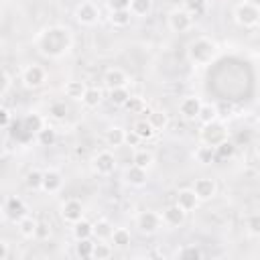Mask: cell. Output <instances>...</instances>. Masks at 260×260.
<instances>
[{"label":"cell","instance_id":"1","mask_svg":"<svg viewBox=\"0 0 260 260\" xmlns=\"http://www.w3.org/2000/svg\"><path fill=\"white\" fill-rule=\"evenodd\" d=\"M35 47L45 59H63L73 49V32L63 24L45 26L37 35Z\"/></svg>","mask_w":260,"mask_h":260},{"label":"cell","instance_id":"2","mask_svg":"<svg viewBox=\"0 0 260 260\" xmlns=\"http://www.w3.org/2000/svg\"><path fill=\"white\" fill-rule=\"evenodd\" d=\"M185 55H187V61L193 65V67H207L211 65L217 55H219V47L213 39L209 37H195L187 49H185Z\"/></svg>","mask_w":260,"mask_h":260},{"label":"cell","instance_id":"3","mask_svg":"<svg viewBox=\"0 0 260 260\" xmlns=\"http://www.w3.org/2000/svg\"><path fill=\"white\" fill-rule=\"evenodd\" d=\"M232 16H234V22L238 26H242V28H256L258 22H260V6L242 0V2H238L234 6Z\"/></svg>","mask_w":260,"mask_h":260},{"label":"cell","instance_id":"4","mask_svg":"<svg viewBox=\"0 0 260 260\" xmlns=\"http://www.w3.org/2000/svg\"><path fill=\"white\" fill-rule=\"evenodd\" d=\"M228 138H230V130L219 118L211 120L207 124H201V128H199V142L201 144H207V146L215 148L219 142H223Z\"/></svg>","mask_w":260,"mask_h":260},{"label":"cell","instance_id":"5","mask_svg":"<svg viewBox=\"0 0 260 260\" xmlns=\"http://www.w3.org/2000/svg\"><path fill=\"white\" fill-rule=\"evenodd\" d=\"M73 16H75L77 24H81V26H95L100 16H102V12H100V6L93 0H81L75 6Z\"/></svg>","mask_w":260,"mask_h":260},{"label":"cell","instance_id":"6","mask_svg":"<svg viewBox=\"0 0 260 260\" xmlns=\"http://www.w3.org/2000/svg\"><path fill=\"white\" fill-rule=\"evenodd\" d=\"M167 26L173 30V32H189L193 28V14L187 10V8H173L169 10L167 14Z\"/></svg>","mask_w":260,"mask_h":260},{"label":"cell","instance_id":"7","mask_svg":"<svg viewBox=\"0 0 260 260\" xmlns=\"http://www.w3.org/2000/svg\"><path fill=\"white\" fill-rule=\"evenodd\" d=\"M134 223H136L138 232L144 234V236H152V234H156V232L162 228L160 213H158V211H152V209H144V211H140V213L136 215Z\"/></svg>","mask_w":260,"mask_h":260},{"label":"cell","instance_id":"8","mask_svg":"<svg viewBox=\"0 0 260 260\" xmlns=\"http://www.w3.org/2000/svg\"><path fill=\"white\" fill-rule=\"evenodd\" d=\"M20 81L26 89H39L41 85H45L47 81V69L39 63H30L22 69L20 73Z\"/></svg>","mask_w":260,"mask_h":260},{"label":"cell","instance_id":"9","mask_svg":"<svg viewBox=\"0 0 260 260\" xmlns=\"http://www.w3.org/2000/svg\"><path fill=\"white\" fill-rule=\"evenodd\" d=\"M116 156H114V152L110 150V148H104V150H100V152H95L93 156H91V169H93V173L95 175H100V177H108V175H112L114 171H116Z\"/></svg>","mask_w":260,"mask_h":260},{"label":"cell","instance_id":"10","mask_svg":"<svg viewBox=\"0 0 260 260\" xmlns=\"http://www.w3.org/2000/svg\"><path fill=\"white\" fill-rule=\"evenodd\" d=\"M63 189V173L55 167H49L43 171V179H41V191L55 195Z\"/></svg>","mask_w":260,"mask_h":260},{"label":"cell","instance_id":"11","mask_svg":"<svg viewBox=\"0 0 260 260\" xmlns=\"http://www.w3.org/2000/svg\"><path fill=\"white\" fill-rule=\"evenodd\" d=\"M83 213H85L83 203H81L79 199H73V197L65 199V201L61 203V207H59L61 219H63L65 223H71V225H73L75 221H79V219L83 217Z\"/></svg>","mask_w":260,"mask_h":260},{"label":"cell","instance_id":"12","mask_svg":"<svg viewBox=\"0 0 260 260\" xmlns=\"http://www.w3.org/2000/svg\"><path fill=\"white\" fill-rule=\"evenodd\" d=\"M191 189H193L195 197L199 199V203L201 201H209V199H213L217 195V183L211 177H199V179H195Z\"/></svg>","mask_w":260,"mask_h":260},{"label":"cell","instance_id":"13","mask_svg":"<svg viewBox=\"0 0 260 260\" xmlns=\"http://www.w3.org/2000/svg\"><path fill=\"white\" fill-rule=\"evenodd\" d=\"M102 81H104V87H106V89H116V87H128L132 79H130V75H128L124 69H120V67H110V69H106Z\"/></svg>","mask_w":260,"mask_h":260},{"label":"cell","instance_id":"14","mask_svg":"<svg viewBox=\"0 0 260 260\" xmlns=\"http://www.w3.org/2000/svg\"><path fill=\"white\" fill-rule=\"evenodd\" d=\"M2 211H4V217H6L8 221L16 223L20 217H24V215L28 213V207H26L24 199H20V197H8V199L4 201Z\"/></svg>","mask_w":260,"mask_h":260},{"label":"cell","instance_id":"15","mask_svg":"<svg viewBox=\"0 0 260 260\" xmlns=\"http://www.w3.org/2000/svg\"><path fill=\"white\" fill-rule=\"evenodd\" d=\"M203 100L199 95H185L181 102H179V114L183 120H197V114H199V108H201Z\"/></svg>","mask_w":260,"mask_h":260},{"label":"cell","instance_id":"16","mask_svg":"<svg viewBox=\"0 0 260 260\" xmlns=\"http://www.w3.org/2000/svg\"><path fill=\"white\" fill-rule=\"evenodd\" d=\"M160 219H162V225H167V228H179V225L185 223L187 211H183L177 203H171V205H167V207L162 209Z\"/></svg>","mask_w":260,"mask_h":260},{"label":"cell","instance_id":"17","mask_svg":"<svg viewBox=\"0 0 260 260\" xmlns=\"http://www.w3.org/2000/svg\"><path fill=\"white\" fill-rule=\"evenodd\" d=\"M148 181V171L142 169V167H136V165H128L126 171H124V183L130 185V187H144Z\"/></svg>","mask_w":260,"mask_h":260},{"label":"cell","instance_id":"18","mask_svg":"<svg viewBox=\"0 0 260 260\" xmlns=\"http://www.w3.org/2000/svg\"><path fill=\"white\" fill-rule=\"evenodd\" d=\"M175 203L183 209V211H193V209H197V205H199V199L195 197V193H193V189L189 187V189H179V193H177V197H175Z\"/></svg>","mask_w":260,"mask_h":260},{"label":"cell","instance_id":"19","mask_svg":"<svg viewBox=\"0 0 260 260\" xmlns=\"http://www.w3.org/2000/svg\"><path fill=\"white\" fill-rule=\"evenodd\" d=\"M104 142L110 148H120L126 144V130L122 126H110L104 134Z\"/></svg>","mask_w":260,"mask_h":260},{"label":"cell","instance_id":"20","mask_svg":"<svg viewBox=\"0 0 260 260\" xmlns=\"http://www.w3.org/2000/svg\"><path fill=\"white\" fill-rule=\"evenodd\" d=\"M85 89H87V83L81 81V79H69V81L63 85L65 98H69V100H73V102H81Z\"/></svg>","mask_w":260,"mask_h":260},{"label":"cell","instance_id":"21","mask_svg":"<svg viewBox=\"0 0 260 260\" xmlns=\"http://www.w3.org/2000/svg\"><path fill=\"white\" fill-rule=\"evenodd\" d=\"M37 225H39V221H37L30 213H26L24 217H20V219L16 221V230H18V234H20L22 238H26V240L37 238Z\"/></svg>","mask_w":260,"mask_h":260},{"label":"cell","instance_id":"22","mask_svg":"<svg viewBox=\"0 0 260 260\" xmlns=\"http://www.w3.org/2000/svg\"><path fill=\"white\" fill-rule=\"evenodd\" d=\"M110 242L114 244V248L118 250H124L132 244V234L128 228H114L112 230V236H110Z\"/></svg>","mask_w":260,"mask_h":260},{"label":"cell","instance_id":"23","mask_svg":"<svg viewBox=\"0 0 260 260\" xmlns=\"http://www.w3.org/2000/svg\"><path fill=\"white\" fill-rule=\"evenodd\" d=\"M146 120H148V124L154 128V132H162V130H167V126H169V114L162 112V110H150L148 116H146Z\"/></svg>","mask_w":260,"mask_h":260},{"label":"cell","instance_id":"24","mask_svg":"<svg viewBox=\"0 0 260 260\" xmlns=\"http://www.w3.org/2000/svg\"><path fill=\"white\" fill-rule=\"evenodd\" d=\"M45 124H47L45 118L41 114H37V112H30V114H26L22 118V130H26L28 134H37Z\"/></svg>","mask_w":260,"mask_h":260},{"label":"cell","instance_id":"25","mask_svg":"<svg viewBox=\"0 0 260 260\" xmlns=\"http://www.w3.org/2000/svg\"><path fill=\"white\" fill-rule=\"evenodd\" d=\"M102 100H104L102 89H100V87H89V85H87V89H85V93H83V98H81V104H83V108L93 110V108H98V106L102 104Z\"/></svg>","mask_w":260,"mask_h":260},{"label":"cell","instance_id":"26","mask_svg":"<svg viewBox=\"0 0 260 260\" xmlns=\"http://www.w3.org/2000/svg\"><path fill=\"white\" fill-rule=\"evenodd\" d=\"M112 230H114L112 221L106 219V217H102V219L93 221V234H91V238H93V240H106V242H108L110 236H112Z\"/></svg>","mask_w":260,"mask_h":260},{"label":"cell","instance_id":"27","mask_svg":"<svg viewBox=\"0 0 260 260\" xmlns=\"http://www.w3.org/2000/svg\"><path fill=\"white\" fill-rule=\"evenodd\" d=\"M132 18H134V16L130 14V10H128V8L110 10V24H112V26H116V28H124V26H128Z\"/></svg>","mask_w":260,"mask_h":260},{"label":"cell","instance_id":"28","mask_svg":"<svg viewBox=\"0 0 260 260\" xmlns=\"http://www.w3.org/2000/svg\"><path fill=\"white\" fill-rule=\"evenodd\" d=\"M152 162H154V154L150 150H146V148H134V152H132V165L142 167V169L148 171L152 167Z\"/></svg>","mask_w":260,"mask_h":260},{"label":"cell","instance_id":"29","mask_svg":"<svg viewBox=\"0 0 260 260\" xmlns=\"http://www.w3.org/2000/svg\"><path fill=\"white\" fill-rule=\"evenodd\" d=\"M128 10H130L132 16L144 18V16H148L150 10H152V0H130V2H128Z\"/></svg>","mask_w":260,"mask_h":260},{"label":"cell","instance_id":"30","mask_svg":"<svg viewBox=\"0 0 260 260\" xmlns=\"http://www.w3.org/2000/svg\"><path fill=\"white\" fill-rule=\"evenodd\" d=\"M132 132L138 136V140H150L156 132H154V128L148 124V120L146 118H140V120H136L134 122V126H132Z\"/></svg>","mask_w":260,"mask_h":260},{"label":"cell","instance_id":"31","mask_svg":"<svg viewBox=\"0 0 260 260\" xmlns=\"http://www.w3.org/2000/svg\"><path fill=\"white\" fill-rule=\"evenodd\" d=\"M35 138H37V142H39L41 146H53V144L57 142V130H55L53 126L45 124V126L35 134Z\"/></svg>","mask_w":260,"mask_h":260},{"label":"cell","instance_id":"32","mask_svg":"<svg viewBox=\"0 0 260 260\" xmlns=\"http://www.w3.org/2000/svg\"><path fill=\"white\" fill-rule=\"evenodd\" d=\"M193 158H195V162H199V165H209V162H213V158H215L213 146H207V144H201V142H199V146L193 150Z\"/></svg>","mask_w":260,"mask_h":260},{"label":"cell","instance_id":"33","mask_svg":"<svg viewBox=\"0 0 260 260\" xmlns=\"http://www.w3.org/2000/svg\"><path fill=\"white\" fill-rule=\"evenodd\" d=\"M49 118L51 120H57V122H63L65 118H67V114H69V108H67V104L63 102V100H57V102H51L49 104Z\"/></svg>","mask_w":260,"mask_h":260},{"label":"cell","instance_id":"34","mask_svg":"<svg viewBox=\"0 0 260 260\" xmlns=\"http://www.w3.org/2000/svg\"><path fill=\"white\" fill-rule=\"evenodd\" d=\"M219 118V108L213 106V104H201L199 108V114H197V122L199 124H207L211 120H217Z\"/></svg>","mask_w":260,"mask_h":260},{"label":"cell","instance_id":"35","mask_svg":"<svg viewBox=\"0 0 260 260\" xmlns=\"http://www.w3.org/2000/svg\"><path fill=\"white\" fill-rule=\"evenodd\" d=\"M73 238L75 240H83V238H91V234H93V223L91 221H87L85 217H81L79 221H75L73 223Z\"/></svg>","mask_w":260,"mask_h":260},{"label":"cell","instance_id":"36","mask_svg":"<svg viewBox=\"0 0 260 260\" xmlns=\"http://www.w3.org/2000/svg\"><path fill=\"white\" fill-rule=\"evenodd\" d=\"M114 254V248L106 244V240H93V250H91V260H106Z\"/></svg>","mask_w":260,"mask_h":260},{"label":"cell","instance_id":"37","mask_svg":"<svg viewBox=\"0 0 260 260\" xmlns=\"http://www.w3.org/2000/svg\"><path fill=\"white\" fill-rule=\"evenodd\" d=\"M91 250H93V240L91 238H83V240H75V256L81 260H89L91 258Z\"/></svg>","mask_w":260,"mask_h":260},{"label":"cell","instance_id":"38","mask_svg":"<svg viewBox=\"0 0 260 260\" xmlns=\"http://www.w3.org/2000/svg\"><path fill=\"white\" fill-rule=\"evenodd\" d=\"M175 256L181 258V260H201V258H203V252H201L199 246H195V244H187V246L179 248V250L175 252Z\"/></svg>","mask_w":260,"mask_h":260},{"label":"cell","instance_id":"39","mask_svg":"<svg viewBox=\"0 0 260 260\" xmlns=\"http://www.w3.org/2000/svg\"><path fill=\"white\" fill-rule=\"evenodd\" d=\"M132 93H130V89L128 87H116V89H108V100H110V104H114V106H124L126 104V100L130 98Z\"/></svg>","mask_w":260,"mask_h":260},{"label":"cell","instance_id":"40","mask_svg":"<svg viewBox=\"0 0 260 260\" xmlns=\"http://www.w3.org/2000/svg\"><path fill=\"white\" fill-rule=\"evenodd\" d=\"M122 108H126L130 114H144L146 112V102L140 95H130Z\"/></svg>","mask_w":260,"mask_h":260},{"label":"cell","instance_id":"41","mask_svg":"<svg viewBox=\"0 0 260 260\" xmlns=\"http://www.w3.org/2000/svg\"><path fill=\"white\" fill-rule=\"evenodd\" d=\"M213 152H215V158H232V156L236 154V142H232V140L228 138V140L219 142V144L213 148Z\"/></svg>","mask_w":260,"mask_h":260},{"label":"cell","instance_id":"42","mask_svg":"<svg viewBox=\"0 0 260 260\" xmlns=\"http://www.w3.org/2000/svg\"><path fill=\"white\" fill-rule=\"evenodd\" d=\"M41 179H43V171L41 169H30L24 175V185L30 191H41Z\"/></svg>","mask_w":260,"mask_h":260},{"label":"cell","instance_id":"43","mask_svg":"<svg viewBox=\"0 0 260 260\" xmlns=\"http://www.w3.org/2000/svg\"><path fill=\"white\" fill-rule=\"evenodd\" d=\"M246 230H248V234L254 236V238L260 234V215H258V213L248 215V219H246Z\"/></svg>","mask_w":260,"mask_h":260},{"label":"cell","instance_id":"44","mask_svg":"<svg viewBox=\"0 0 260 260\" xmlns=\"http://www.w3.org/2000/svg\"><path fill=\"white\" fill-rule=\"evenodd\" d=\"M10 85H12L10 75H8L6 71H2V69H0V95H4V93L10 89Z\"/></svg>","mask_w":260,"mask_h":260},{"label":"cell","instance_id":"45","mask_svg":"<svg viewBox=\"0 0 260 260\" xmlns=\"http://www.w3.org/2000/svg\"><path fill=\"white\" fill-rule=\"evenodd\" d=\"M203 6H205V0H187V4H185L183 8H187V10H189V12L195 16V14H197V12H199Z\"/></svg>","mask_w":260,"mask_h":260},{"label":"cell","instance_id":"46","mask_svg":"<svg viewBox=\"0 0 260 260\" xmlns=\"http://www.w3.org/2000/svg\"><path fill=\"white\" fill-rule=\"evenodd\" d=\"M108 10H118V8H128V2L130 0H104Z\"/></svg>","mask_w":260,"mask_h":260},{"label":"cell","instance_id":"47","mask_svg":"<svg viewBox=\"0 0 260 260\" xmlns=\"http://www.w3.org/2000/svg\"><path fill=\"white\" fill-rule=\"evenodd\" d=\"M47 236H51V225L39 221V225H37V238H47Z\"/></svg>","mask_w":260,"mask_h":260},{"label":"cell","instance_id":"48","mask_svg":"<svg viewBox=\"0 0 260 260\" xmlns=\"http://www.w3.org/2000/svg\"><path fill=\"white\" fill-rule=\"evenodd\" d=\"M8 252H10V248H8V242H6L4 238H0V260L8 258Z\"/></svg>","mask_w":260,"mask_h":260},{"label":"cell","instance_id":"49","mask_svg":"<svg viewBox=\"0 0 260 260\" xmlns=\"http://www.w3.org/2000/svg\"><path fill=\"white\" fill-rule=\"evenodd\" d=\"M6 124H8V110L0 108V126H6Z\"/></svg>","mask_w":260,"mask_h":260},{"label":"cell","instance_id":"50","mask_svg":"<svg viewBox=\"0 0 260 260\" xmlns=\"http://www.w3.org/2000/svg\"><path fill=\"white\" fill-rule=\"evenodd\" d=\"M246 2H250V4H260V0H246Z\"/></svg>","mask_w":260,"mask_h":260}]
</instances>
